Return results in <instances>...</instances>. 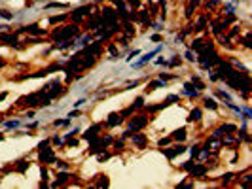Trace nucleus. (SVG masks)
<instances>
[{"label": "nucleus", "mask_w": 252, "mask_h": 189, "mask_svg": "<svg viewBox=\"0 0 252 189\" xmlns=\"http://www.w3.org/2000/svg\"><path fill=\"white\" fill-rule=\"evenodd\" d=\"M243 45H246V47H250V34H246V36L243 38Z\"/></svg>", "instance_id": "obj_40"}, {"label": "nucleus", "mask_w": 252, "mask_h": 189, "mask_svg": "<svg viewBox=\"0 0 252 189\" xmlns=\"http://www.w3.org/2000/svg\"><path fill=\"white\" fill-rule=\"evenodd\" d=\"M152 27H154V30H161V29H163V25H161V23H154Z\"/></svg>", "instance_id": "obj_44"}, {"label": "nucleus", "mask_w": 252, "mask_h": 189, "mask_svg": "<svg viewBox=\"0 0 252 189\" xmlns=\"http://www.w3.org/2000/svg\"><path fill=\"white\" fill-rule=\"evenodd\" d=\"M176 100H178V94H169L167 100H165V106H167V104H173V102H176Z\"/></svg>", "instance_id": "obj_30"}, {"label": "nucleus", "mask_w": 252, "mask_h": 189, "mask_svg": "<svg viewBox=\"0 0 252 189\" xmlns=\"http://www.w3.org/2000/svg\"><path fill=\"white\" fill-rule=\"evenodd\" d=\"M167 64H169V66H178V64H180V57H176V55H174V57H173V59H171Z\"/></svg>", "instance_id": "obj_31"}, {"label": "nucleus", "mask_w": 252, "mask_h": 189, "mask_svg": "<svg viewBox=\"0 0 252 189\" xmlns=\"http://www.w3.org/2000/svg\"><path fill=\"white\" fill-rule=\"evenodd\" d=\"M231 178H233V174H226V176H224V182H226V183H227V182H230V180H231Z\"/></svg>", "instance_id": "obj_48"}, {"label": "nucleus", "mask_w": 252, "mask_h": 189, "mask_svg": "<svg viewBox=\"0 0 252 189\" xmlns=\"http://www.w3.org/2000/svg\"><path fill=\"white\" fill-rule=\"evenodd\" d=\"M125 30H127V34H135V29L129 25V23H125Z\"/></svg>", "instance_id": "obj_41"}, {"label": "nucleus", "mask_w": 252, "mask_h": 189, "mask_svg": "<svg viewBox=\"0 0 252 189\" xmlns=\"http://www.w3.org/2000/svg\"><path fill=\"white\" fill-rule=\"evenodd\" d=\"M55 164H57V167H59V168H63V170H66V163H64V161H57V159H55Z\"/></svg>", "instance_id": "obj_38"}, {"label": "nucleus", "mask_w": 252, "mask_h": 189, "mask_svg": "<svg viewBox=\"0 0 252 189\" xmlns=\"http://www.w3.org/2000/svg\"><path fill=\"white\" fill-rule=\"evenodd\" d=\"M99 131H101V125H99V123H95L93 127H91V129L87 131V132H83V138H85V140H91V138H95Z\"/></svg>", "instance_id": "obj_12"}, {"label": "nucleus", "mask_w": 252, "mask_h": 189, "mask_svg": "<svg viewBox=\"0 0 252 189\" xmlns=\"http://www.w3.org/2000/svg\"><path fill=\"white\" fill-rule=\"evenodd\" d=\"M142 106H144V99H142V97H139V99L135 100V104H133L131 108H133V110H136V108H142Z\"/></svg>", "instance_id": "obj_28"}, {"label": "nucleus", "mask_w": 252, "mask_h": 189, "mask_svg": "<svg viewBox=\"0 0 252 189\" xmlns=\"http://www.w3.org/2000/svg\"><path fill=\"white\" fill-rule=\"evenodd\" d=\"M159 87H165V81H161V80H157V81H150L148 83V91H154V89H159Z\"/></svg>", "instance_id": "obj_19"}, {"label": "nucleus", "mask_w": 252, "mask_h": 189, "mask_svg": "<svg viewBox=\"0 0 252 189\" xmlns=\"http://www.w3.org/2000/svg\"><path fill=\"white\" fill-rule=\"evenodd\" d=\"M199 148H201V146H193V148L190 150V153H192V157H197V155H199Z\"/></svg>", "instance_id": "obj_35"}, {"label": "nucleus", "mask_w": 252, "mask_h": 189, "mask_svg": "<svg viewBox=\"0 0 252 189\" xmlns=\"http://www.w3.org/2000/svg\"><path fill=\"white\" fill-rule=\"evenodd\" d=\"M190 172H192V176H195V178H203L205 172H207V168H205L203 164H193V168H192Z\"/></svg>", "instance_id": "obj_10"}, {"label": "nucleus", "mask_w": 252, "mask_h": 189, "mask_svg": "<svg viewBox=\"0 0 252 189\" xmlns=\"http://www.w3.org/2000/svg\"><path fill=\"white\" fill-rule=\"evenodd\" d=\"M83 15H89V6H82V8H78V10H74L72 13H70V17H72V21H82V17Z\"/></svg>", "instance_id": "obj_6"}, {"label": "nucleus", "mask_w": 252, "mask_h": 189, "mask_svg": "<svg viewBox=\"0 0 252 189\" xmlns=\"http://www.w3.org/2000/svg\"><path fill=\"white\" fill-rule=\"evenodd\" d=\"M127 2H129L131 6H135V8H139V6H140V2H139V0H127Z\"/></svg>", "instance_id": "obj_43"}, {"label": "nucleus", "mask_w": 252, "mask_h": 189, "mask_svg": "<svg viewBox=\"0 0 252 189\" xmlns=\"http://www.w3.org/2000/svg\"><path fill=\"white\" fill-rule=\"evenodd\" d=\"M4 125H6V129H15V127H19V121H6Z\"/></svg>", "instance_id": "obj_33"}, {"label": "nucleus", "mask_w": 252, "mask_h": 189, "mask_svg": "<svg viewBox=\"0 0 252 189\" xmlns=\"http://www.w3.org/2000/svg\"><path fill=\"white\" fill-rule=\"evenodd\" d=\"M184 94H188V97H199V89H193L192 81L184 83Z\"/></svg>", "instance_id": "obj_11"}, {"label": "nucleus", "mask_w": 252, "mask_h": 189, "mask_svg": "<svg viewBox=\"0 0 252 189\" xmlns=\"http://www.w3.org/2000/svg\"><path fill=\"white\" fill-rule=\"evenodd\" d=\"M2 17H4V19H12V17H13V13H10L8 10H2Z\"/></svg>", "instance_id": "obj_39"}, {"label": "nucleus", "mask_w": 252, "mask_h": 189, "mask_svg": "<svg viewBox=\"0 0 252 189\" xmlns=\"http://www.w3.org/2000/svg\"><path fill=\"white\" fill-rule=\"evenodd\" d=\"M40 161H42V163H45V164L55 163V155H53L51 148L48 146V140H45L44 144H40Z\"/></svg>", "instance_id": "obj_3"}, {"label": "nucleus", "mask_w": 252, "mask_h": 189, "mask_svg": "<svg viewBox=\"0 0 252 189\" xmlns=\"http://www.w3.org/2000/svg\"><path fill=\"white\" fill-rule=\"evenodd\" d=\"M205 146L211 148V150H218V148L222 146V142H220L216 136H212V138H209V140H207V144H205Z\"/></svg>", "instance_id": "obj_15"}, {"label": "nucleus", "mask_w": 252, "mask_h": 189, "mask_svg": "<svg viewBox=\"0 0 252 189\" xmlns=\"http://www.w3.org/2000/svg\"><path fill=\"white\" fill-rule=\"evenodd\" d=\"M193 164H195L193 161H188L186 164H182V168H184V170H192V168H193Z\"/></svg>", "instance_id": "obj_34"}, {"label": "nucleus", "mask_w": 252, "mask_h": 189, "mask_svg": "<svg viewBox=\"0 0 252 189\" xmlns=\"http://www.w3.org/2000/svg\"><path fill=\"white\" fill-rule=\"evenodd\" d=\"M21 32H31V34H42V29H38V25H27L23 27Z\"/></svg>", "instance_id": "obj_16"}, {"label": "nucleus", "mask_w": 252, "mask_h": 189, "mask_svg": "<svg viewBox=\"0 0 252 189\" xmlns=\"http://www.w3.org/2000/svg\"><path fill=\"white\" fill-rule=\"evenodd\" d=\"M201 113H203V112H201V108H193V110L190 112V117H188V121H190V123H193V121H199V119H201Z\"/></svg>", "instance_id": "obj_14"}, {"label": "nucleus", "mask_w": 252, "mask_h": 189, "mask_svg": "<svg viewBox=\"0 0 252 189\" xmlns=\"http://www.w3.org/2000/svg\"><path fill=\"white\" fill-rule=\"evenodd\" d=\"M108 185H110L108 178H106V176H101V180L97 182V187H108Z\"/></svg>", "instance_id": "obj_25"}, {"label": "nucleus", "mask_w": 252, "mask_h": 189, "mask_svg": "<svg viewBox=\"0 0 252 189\" xmlns=\"http://www.w3.org/2000/svg\"><path fill=\"white\" fill-rule=\"evenodd\" d=\"M0 140H2V134H0Z\"/></svg>", "instance_id": "obj_52"}, {"label": "nucleus", "mask_w": 252, "mask_h": 189, "mask_svg": "<svg viewBox=\"0 0 252 189\" xmlns=\"http://www.w3.org/2000/svg\"><path fill=\"white\" fill-rule=\"evenodd\" d=\"M80 30H78V27H64V29H59V30H55L51 36H53V40H57V42H61V40H70L72 36H76Z\"/></svg>", "instance_id": "obj_2"}, {"label": "nucleus", "mask_w": 252, "mask_h": 189, "mask_svg": "<svg viewBox=\"0 0 252 189\" xmlns=\"http://www.w3.org/2000/svg\"><path fill=\"white\" fill-rule=\"evenodd\" d=\"M66 19V13H63V15H53V17H50V23L51 25H55V23H61V21H64Z\"/></svg>", "instance_id": "obj_23"}, {"label": "nucleus", "mask_w": 252, "mask_h": 189, "mask_svg": "<svg viewBox=\"0 0 252 189\" xmlns=\"http://www.w3.org/2000/svg\"><path fill=\"white\" fill-rule=\"evenodd\" d=\"M76 115H80V112H76V110H74V112H70V113H68L66 117H70V119H72V117H76Z\"/></svg>", "instance_id": "obj_46"}, {"label": "nucleus", "mask_w": 252, "mask_h": 189, "mask_svg": "<svg viewBox=\"0 0 252 189\" xmlns=\"http://www.w3.org/2000/svg\"><path fill=\"white\" fill-rule=\"evenodd\" d=\"M106 159H110V153H101V155H99V161H101V163L106 161Z\"/></svg>", "instance_id": "obj_42"}, {"label": "nucleus", "mask_w": 252, "mask_h": 189, "mask_svg": "<svg viewBox=\"0 0 252 189\" xmlns=\"http://www.w3.org/2000/svg\"><path fill=\"white\" fill-rule=\"evenodd\" d=\"M199 2H201V0H190V4H188V8H186V17H192V13H193V10L197 8Z\"/></svg>", "instance_id": "obj_18"}, {"label": "nucleus", "mask_w": 252, "mask_h": 189, "mask_svg": "<svg viewBox=\"0 0 252 189\" xmlns=\"http://www.w3.org/2000/svg\"><path fill=\"white\" fill-rule=\"evenodd\" d=\"M123 121V117L120 115V113H110L108 115V121H106V127H116V125H120Z\"/></svg>", "instance_id": "obj_9"}, {"label": "nucleus", "mask_w": 252, "mask_h": 189, "mask_svg": "<svg viewBox=\"0 0 252 189\" xmlns=\"http://www.w3.org/2000/svg\"><path fill=\"white\" fill-rule=\"evenodd\" d=\"M139 53H140V51H139V49H135V51H131V55H129V57H127V59H133V57H136V55H139Z\"/></svg>", "instance_id": "obj_45"}, {"label": "nucleus", "mask_w": 252, "mask_h": 189, "mask_svg": "<svg viewBox=\"0 0 252 189\" xmlns=\"http://www.w3.org/2000/svg\"><path fill=\"white\" fill-rule=\"evenodd\" d=\"M53 144H57V146H61V144H63V140H61V138H57V136H55V138H53Z\"/></svg>", "instance_id": "obj_47"}, {"label": "nucleus", "mask_w": 252, "mask_h": 189, "mask_svg": "<svg viewBox=\"0 0 252 189\" xmlns=\"http://www.w3.org/2000/svg\"><path fill=\"white\" fill-rule=\"evenodd\" d=\"M171 140H173V138H161V140H159V148H163V146H167V144H169Z\"/></svg>", "instance_id": "obj_36"}, {"label": "nucleus", "mask_w": 252, "mask_h": 189, "mask_svg": "<svg viewBox=\"0 0 252 189\" xmlns=\"http://www.w3.org/2000/svg\"><path fill=\"white\" fill-rule=\"evenodd\" d=\"M146 123H148V117H146V115H135L133 119L129 121V131H139V129H142Z\"/></svg>", "instance_id": "obj_4"}, {"label": "nucleus", "mask_w": 252, "mask_h": 189, "mask_svg": "<svg viewBox=\"0 0 252 189\" xmlns=\"http://www.w3.org/2000/svg\"><path fill=\"white\" fill-rule=\"evenodd\" d=\"M192 85H193L195 89H199V91H201V89H205V83H203L197 76H193V78H192Z\"/></svg>", "instance_id": "obj_22"}, {"label": "nucleus", "mask_w": 252, "mask_h": 189, "mask_svg": "<svg viewBox=\"0 0 252 189\" xmlns=\"http://www.w3.org/2000/svg\"><path fill=\"white\" fill-rule=\"evenodd\" d=\"M131 138H133V144L136 148H144L146 146V136L140 134V132H131Z\"/></svg>", "instance_id": "obj_7"}, {"label": "nucleus", "mask_w": 252, "mask_h": 189, "mask_svg": "<svg viewBox=\"0 0 252 189\" xmlns=\"http://www.w3.org/2000/svg\"><path fill=\"white\" fill-rule=\"evenodd\" d=\"M6 97H8V93H2V94H0V100H4Z\"/></svg>", "instance_id": "obj_50"}, {"label": "nucleus", "mask_w": 252, "mask_h": 189, "mask_svg": "<svg viewBox=\"0 0 252 189\" xmlns=\"http://www.w3.org/2000/svg\"><path fill=\"white\" fill-rule=\"evenodd\" d=\"M68 178H70V176H68L66 172H61V174L57 176V180H55V183H51V187H61V185H64V183L68 182Z\"/></svg>", "instance_id": "obj_13"}, {"label": "nucleus", "mask_w": 252, "mask_h": 189, "mask_svg": "<svg viewBox=\"0 0 252 189\" xmlns=\"http://www.w3.org/2000/svg\"><path fill=\"white\" fill-rule=\"evenodd\" d=\"M224 81L230 85L231 89H237V91H243V93L250 91V78H248V74L245 72V70H243L241 74H239V72H235V70H231L230 76H227Z\"/></svg>", "instance_id": "obj_1"}, {"label": "nucleus", "mask_w": 252, "mask_h": 189, "mask_svg": "<svg viewBox=\"0 0 252 189\" xmlns=\"http://www.w3.org/2000/svg\"><path fill=\"white\" fill-rule=\"evenodd\" d=\"M140 23H144V25H150V17H148V12H140Z\"/></svg>", "instance_id": "obj_29"}, {"label": "nucleus", "mask_w": 252, "mask_h": 189, "mask_svg": "<svg viewBox=\"0 0 252 189\" xmlns=\"http://www.w3.org/2000/svg\"><path fill=\"white\" fill-rule=\"evenodd\" d=\"M45 8H66V4H59V2H53V4H48Z\"/></svg>", "instance_id": "obj_37"}, {"label": "nucleus", "mask_w": 252, "mask_h": 189, "mask_svg": "<svg viewBox=\"0 0 252 189\" xmlns=\"http://www.w3.org/2000/svg\"><path fill=\"white\" fill-rule=\"evenodd\" d=\"M68 123H70V117H64V119H55V121H53L55 127H63V125H68Z\"/></svg>", "instance_id": "obj_24"}, {"label": "nucleus", "mask_w": 252, "mask_h": 189, "mask_svg": "<svg viewBox=\"0 0 252 189\" xmlns=\"http://www.w3.org/2000/svg\"><path fill=\"white\" fill-rule=\"evenodd\" d=\"M27 168H29V163H27V161H19V164H17V170H19V172H25Z\"/></svg>", "instance_id": "obj_26"}, {"label": "nucleus", "mask_w": 252, "mask_h": 189, "mask_svg": "<svg viewBox=\"0 0 252 189\" xmlns=\"http://www.w3.org/2000/svg\"><path fill=\"white\" fill-rule=\"evenodd\" d=\"M205 108H209V110H216L218 108V104H216V100L214 99H205Z\"/></svg>", "instance_id": "obj_21"}, {"label": "nucleus", "mask_w": 252, "mask_h": 189, "mask_svg": "<svg viewBox=\"0 0 252 189\" xmlns=\"http://www.w3.org/2000/svg\"><path fill=\"white\" fill-rule=\"evenodd\" d=\"M159 51H161V47H155V49H154V51H150V53H146V55H144V57H142L140 61H136V62H135L133 66H135V68H140V66H144V64H146L148 61H152V57H154V55H157Z\"/></svg>", "instance_id": "obj_5"}, {"label": "nucleus", "mask_w": 252, "mask_h": 189, "mask_svg": "<svg viewBox=\"0 0 252 189\" xmlns=\"http://www.w3.org/2000/svg\"><path fill=\"white\" fill-rule=\"evenodd\" d=\"M2 66H4V61H2V59H0V68H2Z\"/></svg>", "instance_id": "obj_51"}, {"label": "nucleus", "mask_w": 252, "mask_h": 189, "mask_svg": "<svg viewBox=\"0 0 252 189\" xmlns=\"http://www.w3.org/2000/svg\"><path fill=\"white\" fill-rule=\"evenodd\" d=\"M83 102H85V100H83V99H82V100H78V102H74V108H78V106H82V104H83Z\"/></svg>", "instance_id": "obj_49"}, {"label": "nucleus", "mask_w": 252, "mask_h": 189, "mask_svg": "<svg viewBox=\"0 0 252 189\" xmlns=\"http://www.w3.org/2000/svg\"><path fill=\"white\" fill-rule=\"evenodd\" d=\"M205 44H207V42H205V40H201V38H197V40H193V44H192V47H193V49H195V51H201V49H203V47H205Z\"/></svg>", "instance_id": "obj_20"}, {"label": "nucleus", "mask_w": 252, "mask_h": 189, "mask_svg": "<svg viewBox=\"0 0 252 189\" xmlns=\"http://www.w3.org/2000/svg\"><path fill=\"white\" fill-rule=\"evenodd\" d=\"M205 23H207V19H205V17H201V19L197 21V25H195L193 29H195V30H203V29H205Z\"/></svg>", "instance_id": "obj_27"}, {"label": "nucleus", "mask_w": 252, "mask_h": 189, "mask_svg": "<svg viewBox=\"0 0 252 189\" xmlns=\"http://www.w3.org/2000/svg\"><path fill=\"white\" fill-rule=\"evenodd\" d=\"M171 138H174V140H178V142H184V140H186V129H178V131H174Z\"/></svg>", "instance_id": "obj_17"}, {"label": "nucleus", "mask_w": 252, "mask_h": 189, "mask_svg": "<svg viewBox=\"0 0 252 189\" xmlns=\"http://www.w3.org/2000/svg\"><path fill=\"white\" fill-rule=\"evenodd\" d=\"M186 59H188V61H192V62H195V61H197V57H195V53H193V51H186Z\"/></svg>", "instance_id": "obj_32"}, {"label": "nucleus", "mask_w": 252, "mask_h": 189, "mask_svg": "<svg viewBox=\"0 0 252 189\" xmlns=\"http://www.w3.org/2000/svg\"><path fill=\"white\" fill-rule=\"evenodd\" d=\"M184 151H186V148H184V146H174L173 150H165V155H167V159H171V161H173L176 155L184 153Z\"/></svg>", "instance_id": "obj_8"}]
</instances>
